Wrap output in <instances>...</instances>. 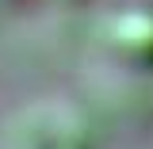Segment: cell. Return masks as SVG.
Listing matches in <instances>:
<instances>
[{
	"label": "cell",
	"instance_id": "6da1fadb",
	"mask_svg": "<svg viewBox=\"0 0 153 149\" xmlns=\"http://www.w3.org/2000/svg\"><path fill=\"white\" fill-rule=\"evenodd\" d=\"M4 149H92V138L73 107L42 99L8 122Z\"/></svg>",
	"mask_w": 153,
	"mask_h": 149
},
{
	"label": "cell",
	"instance_id": "7a4b0ae2",
	"mask_svg": "<svg viewBox=\"0 0 153 149\" xmlns=\"http://www.w3.org/2000/svg\"><path fill=\"white\" fill-rule=\"evenodd\" d=\"M103 42L123 65L153 73V8H123L107 19L103 27Z\"/></svg>",
	"mask_w": 153,
	"mask_h": 149
}]
</instances>
